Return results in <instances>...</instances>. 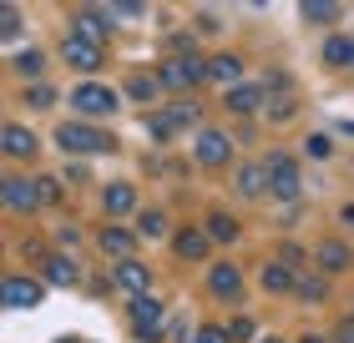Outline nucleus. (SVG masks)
<instances>
[{"label":"nucleus","instance_id":"nucleus-1","mask_svg":"<svg viewBox=\"0 0 354 343\" xmlns=\"http://www.w3.org/2000/svg\"><path fill=\"white\" fill-rule=\"evenodd\" d=\"M61 152H71V157H106L111 146H117V137L102 132V126H91V121H61Z\"/></svg>","mask_w":354,"mask_h":343},{"label":"nucleus","instance_id":"nucleus-2","mask_svg":"<svg viewBox=\"0 0 354 343\" xmlns=\"http://www.w3.org/2000/svg\"><path fill=\"white\" fill-rule=\"evenodd\" d=\"M157 81H162L167 91H187V86H198V81H207V61L203 56H172V61H162Z\"/></svg>","mask_w":354,"mask_h":343},{"label":"nucleus","instance_id":"nucleus-3","mask_svg":"<svg viewBox=\"0 0 354 343\" xmlns=\"http://www.w3.org/2000/svg\"><path fill=\"white\" fill-rule=\"evenodd\" d=\"M268 197H279V202H299V167H294V157H283V152H273L268 161Z\"/></svg>","mask_w":354,"mask_h":343},{"label":"nucleus","instance_id":"nucleus-4","mask_svg":"<svg viewBox=\"0 0 354 343\" xmlns=\"http://www.w3.org/2000/svg\"><path fill=\"white\" fill-rule=\"evenodd\" d=\"M71 106H76V117H111L117 111V91L102 86V81H82L71 91Z\"/></svg>","mask_w":354,"mask_h":343},{"label":"nucleus","instance_id":"nucleus-5","mask_svg":"<svg viewBox=\"0 0 354 343\" xmlns=\"http://www.w3.org/2000/svg\"><path fill=\"white\" fill-rule=\"evenodd\" d=\"M127 318H132V333H137L142 343H157V338H162V323H167V313H162V303H157V298H132Z\"/></svg>","mask_w":354,"mask_h":343},{"label":"nucleus","instance_id":"nucleus-6","mask_svg":"<svg viewBox=\"0 0 354 343\" xmlns=\"http://www.w3.org/2000/svg\"><path fill=\"white\" fill-rule=\"evenodd\" d=\"M61 56L71 61L76 71H102V61H106V46H96V41H86V36H66V46H61Z\"/></svg>","mask_w":354,"mask_h":343},{"label":"nucleus","instance_id":"nucleus-7","mask_svg":"<svg viewBox=\"0 0 354 343\" xmlns=\"http://www.w3.org/2000/svg\"><path fill=\"white\" fill-rule=\"evenodd\" d=\"M192 121H198V106L172 101L167 111H157V117H152V137H157V141H167V137H177V132H183V126H192Z\"/></svg>","mask_w":354,"mask_h":343},{"label":"nucleus","instance_id":"nucleus-8","mask_svg":"<svg viewBox=\"0 0 354 343\" xmlns=\"http://www.w3.org/2000/svg\"><path fill=\"white\" fill-rule=\"evenodd\" d=\"M0 152L15 157V161H26V157L41 152V141H36V132H26L21 121H6V126H0Z\"/></svg>","mask_w":354,"mask_h":343},{"label":"nucleus","instance_id":"nucleus-9","mask_svg":"<svg viewBox=\"0 0 354 343\" xmlns=\"http://www.w3.org/2000/svg\"><path fill=\"white\" fill-rule=\"evenodd\" d=\"M192 157H198L203 167H223V161L233 157L228 132H198V141H192Z\"/></svg>","mask_w":354,"mask_h":343},{"label":"nucleus","instance_id":"nucleus-10","mask_svg":"<svg viewBox=\"0 0 354 343\" xmlns=\"http://www.w3.org/2000/svg\"><path fill=\"white\" fill-rule=\"evenodd\" d=\"M223 101H228V111H238V117H259L268 96H263L259 81H238V86H228V96H223Z\"/></svg>","mask_w":354,"mask_h":343},{"label":"nucleus","instance_id":"nucleus-11","mask_svg":"<svg viewBox=\"0 0 354 343\" xmlns=\"http://www.w3.org/2000/svg\"><path fill=\"white\" fill-rule=\"evenodd\" d=\"M6 308H36L41 298H46V288L36 283V277H6Z\"/></svg>","mask_w":354,"mask_h":343},{"label":"nucleus","instance_id":"nucleus-12","mask_svg":"<svg viewBox=\"0 0 354 343\" xmlns=\"http://www.w3.org/2000/svg\"><path fill=\"white\" fill-rule=\"evenodd\" d=\"M117 288L127 298H152V273L142 263H117Z\"/></svg>","mask_w":354,"mask_h":343},{"label":"nucleus","instance_id":"nucleus-13","mask_svg":"<svg viewBox=\"0 0 354 343\" xmlns=\"http://www.w3.org/2000/svg\"><path fill=\"white\" fill-rule=\"evenodd\" d=\"M132 248H137V233H127L122 222L102 227V253H106V257H117V263H132Z\"/></svg>","mask_w":354,"mask_h":343},{"label":"nucleus","instance_id":"nucleus-14","mask_svg":"<svg viewBox=\"0 0 354 343\" xmlns=\"http://www.w3.org/2000/svg\"><path fill=\"white\" fill-rule=\"evenodd\" d=\"M207 293H213V298H238V293H243V273H238L233 263H213V273H207Z\"/></svg>","mask_w":354,"mask_h":343},{"label":"nucleus","instance_id":"nucleus-15","mask_svg":"<svg viewBox=\"0 0 354 343\" xmlns=\"http://www.w3.org/2000/svg\"><path fill=\"white\" fill-rule=\"evenodd\" d=\"M238 192L243 197H268V167L263 161H243L238 167Z\"/></svg>","mask_w":354,"mask_h":343},{"label":"nucleus","instance_id":"nucleus-16","mask_svg":"<svg viewBox=\"0 0 354 343\" xmlns=\"http://www.w3.org/2000/svg\"><path fill=\"white\" fill-rule=\"evenodd\" d=\"M207 248H213V237L198 233V227H183V233L172 237V253H177V257H187V263H192V257H207Z\"/></svg>","mask_w":354,"mask_h":343},{"label":"nucleus","instance_id":"nucleus-17","mask_svg":"<svg viewBox=\"0 0 354 343\" xmlns=\"http://www.w3.org/2000/svg\"><path fill=\"white\" fill-rule=\"evenodd\" d=\"M41 197H36V182H26V177H6V207L10 212H30Z\"/></svg>","mask_w":354,"mask_h":343},{"label":"nucleus","instance_id":"nucleus-18","mask_svg":"<svg viewBox=\"0 0 354 343\" xmlns=\"http://www.w3.org/2000/svg\"><path fill=\"white\" fill-rule=\"evenodd\" d=\"M207 81L238 86V81H243V61H238V56H228V51H223V56H213V61H207Z\"/></svg>","mask_w":354,"mask_h":343},{"label":"nucleus","instance_id":"nucleus-19","mask_svg":"<svg viewBox=\"0 0 354 343\" xmlns=\"http://www.w3.org/2000/svg\"><path fill=\"white\" fill-rule=\"evenodd\" d=\"M46 283H51V288H76V283H82L76 257H51V263H46Z\"/></svg>","mask_w":354,"mask_h":343},{"label":"nucleus","instance_id":"nucleus-20","mask_svg":"<svg viewBox=\"0 0 354 343\" xmlns=\"http://www.w3.org/2000/svg\"><path fill=\"white\" fill-rule=\"evenodd\" d=\"M102 207L111 212V217H127V212H132V207H137V192H132V187H127V182H111V187L102 192Z\"/></svg>","mask_w":354,"mask_h":343},{"label":"nucleus","instance_id":"nucleus-21","mask_svg":"<svg viewBox=\"0 0 354 343\" xmlns=\"http://www.w3.org/2000/svg\"><path fill=\"white\" fill-rule=\"evenodd\" d=\"M263 288H268V293H294L299 277H294V268H288V263H268V268H263Z\"/></svg>","mask_w":354,"mask_h":343},{"label":"nucleus","instance_id":"nucleus-22","mask_svg":"<svg viewBox=\"0 0 354 343\" xmlns=\"http://www.w3.org/2000/svg\"><path fill=\"white\" fill-rule=\"evenodd\" d=\"M319 268H324V273H344L349 268V248H344V242H319Z\"/></svg>","mask_w":354,"mask_h":343},{"label":"nucleus","instance_id":"nucleus-23","mask_svg":"<svg viewBox=\"0 0 354 343\" xmlns=\"http://www.w3.org/2000/svg\"><path fill=\"white\" fill-rule=\"evenodd\" d=\"M207 237L213 242H223V248H228V242H238V222L228 217V212H213V217H207V227H203Z\"/></svg>","mask_w":354,"mask_h":343},{"label":"nucleus","instance_id":"nucleus-24","mask_svg":"<svg viewBox=\"0 0 354 343\" xmlns=\"http://www.w3.org/2000/svg\"><path fill=\"white\" fill-rule=\"evenodd\" d=\"M324 61L329 66H354V41L349 36H329L324 41Z\"/></svg>","mask_w":354,"mask_h":343},{"label":"nucleus","instance_id":"nucleus-25","mask_svg":"<svg viewBox=\"0 0 354 343\" xmlns=\"http://www.w3.org/2000/svg\"><path fill=\"white\" fill-rule=\"evenodd\" d=\"M0 41H21V10L0 6Z\"/></svg>","mask_w":354,"mask_h":343},{"label":"nucleus","instance_id":"nucleus-26","mask_svg":"<svg viewBox=\"0 0 354 343\" xmlns=\"http://www.w3.org/2000/svg\"><path fill=\"white\" fill-rule=\"evenodd\" d=\"M15 71H21V76H41L46 71V56L41 51H21V56H15Z\"/></svg>","mask_w":354,"mask_h":343},{"label":"nucleus","instance_id":"nucleus-27","mask_svg":"<svg viewBox=\"0 0 354 343\" xmlns=\"http://www.w3.org/2000/svg\"><path fill=\"white\" fill-rule=\"evenodd\" d=\"M167 233V217L162 212H142V237H162Z\"/></svg>","mask_w":354,"mask_h":343},{"label":"nucleus","instance_id":"nucleus-28","mask_svg":"<svg viewBox=\"0 0 354 343\" xmlns=\"http://www.w3.org/2000/svg\"><path fill=\"white\" fill-rule=\"evenodd\" d=\"M187 343H233V338H228V329H213V323H203V329L192 333Z\"/></svg>","mask_w":354,"mask_h":343},{"label":"nucleus","instance_id":"nucleus-29","mask_svg":"<svg viewBox=\"0 0 354 343\" xmlns=\"http://www.w3.org/2000/svg\"><path fill=\"white\" fill-rule=\"evenodd\" d=\"M294 293H299L304 303H319V298H324V283H319V277H299V288H294Z\"/></svg>","mask_w":354,"mask_h":343},{"label":"nucleus","instance_id":"nucleus-30","mask_svg":"<svg viewBox=\"0 0 354 343\" xmlns=\"http://www.w3.org/2000/svg\"><path fill=\"white\" fill-rule=\"evenodd\" d=\"M51 101H56V91H51V86H26V106H41V111H46Z\"/></svg>","mask_w":354,"mask_h":343},{"label":"nucleus","instance_id":"nucleus-31","mask_svg":"<svg viewBox=\"0 0 354 343\" xmlns=\"http://www.w3.org/2000/svg\"><path fill=\"white\" fill-rule=\"evenodd\" d=\"M36 197L41 202H61V182L56 177H36Z\"/></svg>","mask_w":354,"mask_h":343},{"label":"nucleus","instance_id":"nucleus-32","mask_svg":"<svg viewBox=\"0 0 354 343\" xmlns=\"http://www.w3.org/2000/svg\"><path fill=\"white\" fill-rule=\"evenodd\" d=\"M228 338H233V343H248V338H253V318H233V323H228Z\"/></svg>","mask_w":354,"mask_h":343},{"label":"nucleus","instance_id":"nucleus-33","mask_svg":"<svg viewBox=\"0 0 354 343\" xmlns=\"http://www.w3.org/2000/svg\"><path fill=\"white\" fill-rule=\"evenodd\" d=\"M339 6H304V21H334Z\"/></svg>","mask_w":354,"mask_h":343},{"label":"nucleus","instance_id":"nucleus-34","mask_svg":"<svg viewBox=\"0 0 354 343\" xmlns=\"http://www.w3.org/2000/svg\"><path fill=\"white\" fill-rule=\"evenodd\" d=\"M304 152H309V157H329V137H309V141H304Z\"/></svg>","mask_w":354,"mask_h":343},{"label":"nucleus","instance_id":"nucleus-35","mask_svg":"<svg viewBox=\"0 0 354 343\" xmlns=\"http://www.w3.org/2000/svg\"><path fill=\"white\" fill-rule=\"evenodd\" d=\"M127 91H132L137 101H147V96H152V81H147V76H137V81H132V86H127Z\"/></svg>","mask_w":354,"mask_h":343},{"label":"nucleus","instance_id":"nucleus-36","mask_svg":"<svg viewBox=\"0 0 354 343\" xmlns=\"http://www.w3.org/2000/svg\"><path fill=\"white\" fill-rule=\"evenodd\" d=\"M334 343H354V323H339V333H334Z\"/></svg>","mask_w":354,"mask_h":343},{"label":"nucleus","instance_id":"nucleus-37","mask_svg":"<svg viewBox=\"0 0 354 343\" xmlns=\"http://www.w3.org/2000/svg\"><path fill=\"white\" fill-rule=\"evenodd\" d=\"M299 343H334V338H319V333H309V338H299Z\"/></svg>","mask_w":354,"mask_h":343},{"label":"nucleus","instance_id":"nucleus-38","mask_svg":"<svg viewBox=\"0 0 354 343\" xmlns=\"http://www.w3.org/2000/svg\"><path fill=\"white\" fill-rule=\"evenodd\" d=\"M344 222H349V227H354V202H349V207H344Z\"/></svg>","mask_w":354,"mask_h":343},{"label":"nucleus","instance_id":"nucleus-39","mask_svg":"<svg viewBox=\"0 0 354 343\" xmlns=\"http://www.w3.org/2000/svg\"><path fill=\"white\" fill-rule=\"evenodd\" d=\"M259 343H283V338H259Z\"/></svg>","mask_w":354,"mask_h":343}]
</instances>
